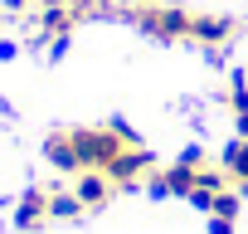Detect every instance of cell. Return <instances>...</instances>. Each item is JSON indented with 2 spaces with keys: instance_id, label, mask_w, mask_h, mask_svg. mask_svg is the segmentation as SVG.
Segmentation results:
<instances>
[{
  "instance_id": "6da1fadb",
  "label": "cell",
  "mask_w": 248,
  "mask_h": 234,
  "mask_svg": "<svg viewBox=\"0 0 248 234\" xmlns=\"http://www.w3.org/2000/svg\"><path fill=\"white\" fill-rule=\"evenodd\" d=\"M122 15H127L141 34L166 39V44L190 39V30H195V10H185V5H161V0H146V5H127Z\"/></svg>"
},
{
  "instance_id": "7a4b0ae2",
  "label": "cell",
  "mask_w": 248,
  "mask_h": 234,
  "mask_svg": "<svg viewBox=\"0 0 248 234\" xmlns=\"http://www.w3.org/2000/svg\"><path fill=\"white\" fill-rule=\"evenodd\" d=\"M73 142H78V161H83V171H107L122 151L132 147L112 122H107V127H73Z\"/></svg>"
},
{
  "instance_id": "3957f363",
  "label": "cell",
  "mask_w": 248,
  "mask_h": 234,
  "mask_svg": "<svg viewBox=\"0 0 248 234\" xmlns=\"http://www.w3.org/2000/svg\"><path fill=\"white\" fill-rule=\"evenodd\" d=\"M107 176H112V185H137V181H151L156 176V156L146 151V147H127L112 166H107Z\"/></svg>"
},
{
  "instance_id": "277c9868",
  "label": "cell",
  "mask_w": 248,
  "mask_h": 234,
  "mask_svg": "<svg viewBox=\"0 0 248 234\" xmlns=\"http://www.w3.org/2000/svg\"><path fill=\"white\" fill-rule=\"evenodd\" d=\"M112 190H117V185H112L107 171H78V176H73V195L83 200V210H102V205L112 200Z\"/></svg>"
},
{
  "instance_id": "5b68a950",
  "label": "cell",
  "mask_w": 248,
  "mask_h": 234,
  "mask_svg": "<svg viewBox=\"0 0 248 234\" xmlns=\"http://www.w3.org/2000/svg\"><path fill=\"white\" fill-rule=\"evenodd\" d=\"M54 215H49V190H25L20 195V205H15V229H25V234H34V229H44Z\"/></svg>"
},
{
  "instance_id": "8992f818",
  "label": "cell",
  "mask_w": 248,
  "mask_h": 234,
  "mask_svg": "<svg viewBox=\"0 0 248 234\" xmlns=\"http://www.w3.org/2000/svg\"><path fill=\"white\" fill-rule=\"evenodd\" d=\"M44 161H49L54 171H68V176L83 171V161H78V142H73V127H68V132H49V142H44Z\"/></svg>"
},
{
  "instance_id": "52a82bcc",
  "label": "cell",
  "mask_w": 248,
  "mask_h": 234,
  "mask_svg": "<svg viewBox=\"0 0 248 234\" xmlns=\"http://www.w3.org/2000/svg\"><path fill=\"white\" fill-rule=\"evenodd\" d=\"M233 20L229 15H195V30H190V39L195 44H209V49H219V44H229L233 39Z\"/></svg>"
},
{
  "instance_id": "ba28073f",
  "label": "cell",
  "mask_w": 248,
  "mask_h": 234,
  "mask_svg": "<svg viewBox=\"0 0 248 234\" xmlns=\"http://www.w3.org/2000/svg\"><path fill=\"white\" fill-rule=\"evenodd\" d=\"M219 166L229 171V181L248 185V137H233V142L224 147V161H219Z\"/></svg>"
},
{
  "instance_id": "9c48e42d",
  "label": "cell",
  "mask_w": 248,
  "mask_h": 234,
  "mask_svg": "<svg viewBox=\"0 0 248 234\" xmlns=\"http://www.w3.org/2000/svg\"><path fill=\"white\" fill-rule=\"evenodd\" d=\"M49 215L54 219H78L83 215V200L73 190H49Z\"/></svg>"
},
{
  "instance_id": "30bf717a",
  "label": "cell",
  "mask_w": 248,
  "mask_h": 234,
  "mask_svg": "<svg viewBox=\"0 0 248 234\" xmlns=\"http://www.w3.org/2000/svg\"><path fill=\"white\" fill-rule=\"evenodd\" d=\"M238 210H243V190H219L214 200H209V215H219V219H238Z\"/></svg>"
},
{
  "instance_id": "8fae6325",
  "label": "cell",
  "mask_w": 248,
  "mask_h": 234,
  "mask_svg": "<svg viewBox=\"0 0 248 234\" xmlns=\"http://www.w3.org/2000/svg\"><path fill=\"white\" fill-rule=\"evenodd\" d=\"M229 102H233V127H238V137H248V88H243V78H233Z\"/></svg>"
},
{
  "instance_id": "7c38bea8",
  "label": "cell",
  "mask_w": 248,
  "mask_h": 234,
  "mask_svg": "<svg viewBox=\"0 0 248 234\" xmlns=\"http://www.w3.org/2000/svg\"><path fill=\"white\" fill-rule=\"evenodd\" d=\"M209 234H233V219H219V215H209Z\"/></svg>"
},
{
  "instance_id": "4fadbf2b",
  "label": "cell",
  "mask_w": 248,
  "mask_h": 234,
  "mask_svg": "<svg viewBox=\"0 0 248 234\" xmlns=\"http://www.w3.org/2000/svg\"><path fill=\"white\" fill-rule=\"evenodd\" d=\"M132 5H146V0H132Z\"/></svg>"
},
{
  "instance_id": "5bb4252c",
  "label": "cell",
  "mask_w": 248,
  "mask_h": 234,
  "mask_svg": "<svg viewBox=\"0 0 248 234\" xmlns=\"http://www.w3.org/2000/svg\"><path fill=\"white\" fill-rule=\"evenodd\" d=\"M238 190H243V195H248V185H238Z\"/></svg>"
}]
</instances>
